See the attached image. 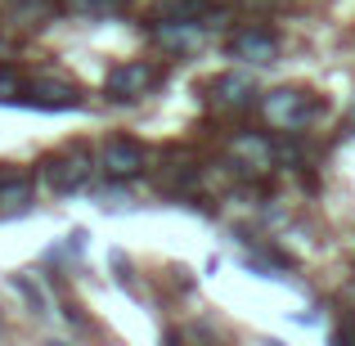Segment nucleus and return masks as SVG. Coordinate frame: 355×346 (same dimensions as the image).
I'll use <instances>...</instances> for the list:
<instances>
[{
	"mask_svg": "<svg viewBox=\"0 0 355 346\" xmlns=\"http://www.w3.org/2000/svg\"><path fill=\"white\" fill-rule=\"evenodd\" d=\"M90 171H95V162H90L86 144H68V148H59V153H50L41 162V175L54 193H77L81 184L90 180Z\"/></svg>",
	"mask_w": 355,
	"mask_h": 346,
	"instance_id": "1",
	"label": "nucleus"
},
{
	"mask_svg": "<svg viewBox=\"0 0 355 346\" xmlns=\"http://www.w3.org/2000/svg\"><path fill=\"white\" fill-rule=\"evenodd\" d=\"M157 86H162V68H153V63H144V59L117 63L104 77V95L117 99V104H135V99H144L148 90H157Z\"/></svg>",
	"mask_w": 355,
	"mask_h": 346,
	"instance_id": "2",
	"label": "nucleus"
},
{
	"mask_svg": "<svg viewBox=\"0 0 355 346\" xmlns=\"http://www.w3.org/2000/svg\"><path fill=\"white\" fill-rule=\"evenodd\" d=\"M261 113H266V121L275 130H302L306 121H311L315 113V104H311V95H302V90H270L266 99H261Z\"/></svg>",
	"mask_w": 355,
	"mask_h": 346,
	"instance_id": "3",
	"label": "nucleus"
},
{
	"mask_svg": "<svg viewBox=\"0 0 355 346\" xmlns=\"http://www.w3.org/2000/svg\"><path fill=\"white\" fill-rule=\"evenodd\" d=\"M144 166H148L144 148L126 135H113L99 148V171H104L108 180H135V175H144Z\"/></svg>",
	"mask_w": 355,
	"mask_h": 346,
	"instance_id": "4",
	"label": "nucleus"
},
{
	"mask_svg": "<svg viewBox=\"0 0 355 346\" xmlns=\"http://www.w3.org/2000/svg\"><path fill=\"white\" fill-rule=\"evenodd\" d=\"M225 54L239 63H275L279 59V36L270 27H243L225 41Z\"/></svg>",
	"mask_w": 355,
	"mask_h": 346,
	"instance_id": "5",
	"label": "nucleus"
},
{
	"mask_svg": "<svg viewBox=\"0 0 355 346\" xmlns=\"http://www.w3.org/2000/svg\"><path fill=\"white\" fill-rule=\"evenodd\" d=\"M230 166L243 171V175H266L270 166H275V148L261 135H239L234 144H230Z\"/></svg>",
	"mask_w": 355,
	"mask_h": 346,
	"instance_id": "6",
	"label": "nucleus"
},
{
	"mask_svg": "<svg viewBox=\"0 0 355 346\" xmlns=\"http://www.w3.org/2000/svg\"><path fill=\"white\" fill-rule=\"evenodd\" d=\"M27 104H36V108H77L81 90H77V81H63V77H36L32 86H27Z\"/></svg>",
	"mask_w": 355,
	"mask_h": 346,
	"instance_id": "7",
	"label": "nucleus"
},
{
	"mask_svg": "<svg viewBox=\"0 0 355 346\" xmlns=\"http://www.w3.org/2000/svg\"><path fill=\"white\" fill-rule=\"evenodd\" d=\"M211 104L216 108H248L252 99H257V81L248 77V72H220L216 81H211Z\"/></svg>",
	"mask_w": 355,
	"mask_h": 346,
	"instance_id": "8",
	"label": "nucleus"
},
{
	"mask_svg": "<svg viewBox=\"0 0 355 346\" xmlns=\"http://www.w3.org/2000/svg\"><path fill=\"white\" fill-rule=\"evenodd\" d=\"M153 41L171 54H189L202 45V23H153Z\"/></svg>",
	"mask_w": 355,
	"mask_h": 346,
	"instance_id": "9",
	"label": "nucleus"
},
{
	"mask_svg": "<svg viewBox=\"0 0 355 346\" xmlns=\"http://www.w3.org/2000/svg\"><path fill=\"white\" fill-rule=\"evenodd\" d=\"M207 14V0H157L153 5V23H202Z\"/></svg>",
	"mask_w": 355,
	"mask_h": 346,
	"instance_id": "10",
	"label": "nucleus"
},
{
	"mask_svg": "<svg viewBox=\"0 0 355 346\" xmlns=\"http://www.w3.org/2000/svg\"><path fill=\"white\" fill-rule=\"evenodd\" d=\"M32 202V180L14 171H0V207L5 211H23Z\"/></svg>",
	"mask_w": 355,
	"mask_h": 346,
	"instance_id": "11",
	"label": "nucleus"
},
{
	"mask_svg": "<svg viewBox=\"0 0 355 346\" xmlns=\"http://www.w3.org/2000/svg\"><path fill=\"white\" fill-rule=\"evenodd\" d=\"M72 9H81V14H117L126 0H68Z\"/></svg>",
	"mask_w": 355,
	"mask_h": 346,
	"instance_id": "12",
	"label": "nucleus"
},
{
	"mask_svg": "<svg viewBox=\"0 0 355 346\" xmlns=\"http://www.w3.org/2000/svg\"><path fill=\"white\" fill-rule=\"evenodd\" d=\"M23 95V81H18L14 68H0V99H18Z\"/></svg>",
	"mask_w": 355,
	"mask_h": 346,
	"instance_id": "13",
	"label": "nucleus"
},
{
	"mask_svg": "<svg viewBox=\"0 0 355 346\" xmlns=\"http://www.w3.org/2000/svg\"><path fill=\"white\" fill-rule=\"evenodd\" d=\"M351 126H355V104H351Z\"/></svg>",
	"mask_w": 355,
	"mask_h": 346,
	"instance_id": "14",
	"label": "nucleus"
}]
</instances>
